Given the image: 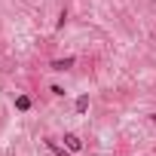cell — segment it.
Instances as JSON below:
<instances>
[{
  "label": "cell",
  "mask_w": 156,
  "mask_h": 156,
  "mask_svg": "<svg viewBox=\"0 0 156 156\" xmlns=\"http://www.w3.org/2000/svg\"><path fill=\"white\" fill-rule=\"evenodd\" d=\"M46 144H49V150H52L55 156H67V150H64V147H58V144H55L52 138H46Z\"/></svg>",
  "instance_id": "3957f363"
},
{
  "label": "cell",
  "mask_w": 156,
  "mask_h": 156,
  "mask_svg": "<svg viewBox=\"0 0 156 156\" xmlns=\"http://www.w3.org/2000/svg\"><path fill=\"white\" fill-rule=\"evenodd\" d=\"M67 67H73V58H58V61H52V70H67Z\"/></svg>",
  "instance_id": "6da1fadb"
},
{
  "label": "cell",
  "mask_w": 156,
  "mask_h": 156,
  "mask_svg": "<svg viewBox=\"0 0 156 156\" xmlns=\"http://www.w3.org/2000/svg\"><path fill=\"white\" fill-rule=\"evenodd\" d=\"M153 122H156V113H153Z\"/></svg>",
  "instance_id": "5b68a950"
},
{
  "label": "cell",
  "mask_w": 156,
  "mask_h": 156,
  "mask_svg": "<svg viewBox=\"0 0 156 156\" xmlns=\"http://www.w3.org/2000/svg\"><path fill=\"white\" fill-rule=\"evenodd\" d=\"M64 141H67V147H70V150H80V147H83V141L76 138V135H64Z\"/></svg>",
  "instance_id": "7a4b0ae2"
},
{
  "label": "cell",
  "mask_w": 156,
  "mask_h": 156,
  "mask_svg": "<svg viewBox=\"0 0 156 156\" xmlns=\"http://www.w3.org/2000/svg\"><path fill=\"white\" fill-rule=\"evenodd\" d=\"M86 107H89V98H86V95H83V98H80V101H76V110H80V113H83V110H86Z\"/></svg>",
  "instance_id": "277c9868"
}]
</instances>
